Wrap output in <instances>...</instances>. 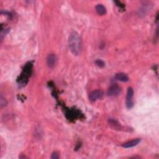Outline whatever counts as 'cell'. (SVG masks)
<instances>
[{"mask_svg": "<svg viewBox=\"0 0 159 159\" xmlns=\"http://www.w3.org/2000/svg\"><path fill=\"white\" fill-rule=\"evenodd\" d=\"M96 64L98 65V66L100 67H103L104 66V62H103V60H98L96 61Z\"/></svg>", "mask_w": 159, "mask_h": 159, "instance_id": "12", "label": "cell"}, {"mask_svg": "<svg viewBox=\"0 0 159 159\" xmlns=\"http://www.w3.org/2000/svg\"><path fill=\"white\" fill-rule=\"evenodd\" d=\"M116 78L121 81H123V82H126V81H128L129 80L128 75L123 73H117L116 75Z\"/></svg>", "mask_w": 159, "mask_h": 159, "instance_id": "8", "label": "cell"}, {"mask_svg": "<svg viewBox=\"0 0 159 159\" xmlns=\"http://www.w3.org/2000/svg\"><path fill=\"white\" fill-rule=\"evenodd\" d=\"M140 141H141L140 139H136L129 141L128 142H126V143L122 144V147L124 148L133 147L137 145L139 143Z\"/></svg>", "mask_w": 159, "mask_h": 159, "instance_id": "7", "label": "cell"}, {"mask_svg": "<svg viewBox=\"0 0 159 159\" xmlns=\"http://www.w3.org/2000/svg\"><path fill=\"white\" fill-rule=\"evenodd\" d=\"M133 95H134V90L131 87L128 88L127 96H126V106H127L128 109L132 108L134 106Z\"/></svg>", "mask_w": 159, "mask_h": 159, "instance_id": "4", "label": "cell"}, {"mask_svg": "<svg viewBox=\"0 0 159 159\" xmlns=\"http://www.w3.org/2000/svg\"><path fill=\"white\" fill-rule=\"evenodd\" d=\"M0 104H1V107L6 106V104H7L6 101L3 98V97L2 95L1 96V98H0Z\"/></svg>", "mask_w": 159, "mask_h": 159, "instance_id": "11", "label": "cell"}, {"mask_svg": "<svg viewBox=\"0 0 159 159\" xmlns=\"http://www.w3.org/2000/svg\"><path fill=\"white\" fill-rule=\"evenodd\" d=\"M60 156H59V154L57 152H54L52 154V157L51 158L52 159H58L59 158Z\"/></svg>", "mask_w": 159, "mask_h": 159, "instance_id": "13", "label": "cell"}, {"mask_svg": "<svg viewBox=\"0 0 159 159\" xmlns=\"http://www.w3.org/2000/svg\"><path fill=\"white\" fill-rule=\"evenodd\" d=\"M68 46L73 55H78L81 48V39L76 32H72L68 38Z\"/></svg>", "mask_w": 159, "mask_h": 159, "instance_id": "1", "label": "cell"}, {"mask_svg": "<svg viewBox=\"0 0 159 159\" xmlns=\"http://www.w3.org/2000/svg\"><path fill=\"white\" fill-rule=\"evenodd\" d=\"M96 11L99 15L103 16L106 13V9L103 5H98L96 6Z\"/></svg>", "mask_w": 159, "mask_h": 159, "instance_id": "9", "label": "cell"}, {"mask_svg": "<svg viewBox=\"0 0 159 159\" xmlns=\"http://www.w3.org/2000/svg\"><path fill=\"white\" fill-rule=\"evenodd\" d=\"M32 68V64L31 62H28L25 65L23 72L21 76H20V79L18 80L19 81V83L23 84H26L27 79L31 74Z\"/></svg>", "mask_w": 159, "mask_h": 159, "instance_id": "2", "label": "cell"}, {"mask_svg": "<svg viewBox=\"0 0 159 159\" xmlns=\"http://www.w3.org/2000/svg\"><path fill=\"white\" fill-rule=\"evenodd\" d=\"M121 88L117 85H113L110 87L107 91V95L109 96H117L121 93Z\"/></svg>", "mask_w": 159, "mask_h": 159, "instance_id": "3", "label": "cell"}, {"mask_svg": "<svg viewBox=\"0 0 159 159\" xmlns=\"http://www.w3.org/2000/svg\"><path fill=\"white\" fill-rule=\"evenodd\" d=\"M103 96V92L100 89L95 90L89 94V100L92 102L96 101L98 100H100Z\"/></svg>", "mask_w": 159, "mask_h": 159, "instance_id": "5", "label": "cell"}, {"mask_svg": "<svg viewBox=\"0 0 159 159\" xmlns=\"http://www.w3.org/2000/svg\"><path fill=\"white\" fill-rule=\"evenodd\" d=\"M109 124L111 126H113L115 128H116L117 126H119V123H117V121H116L115 119H109Z\"/></svg>", "mask_w": 159, "mask_h": 159, "instance_id": "10", "label": "cell"}, {"mask_svg": "<svg viewBox=\"0 0 159 159\" xmlns=\"http://www.w3.org/2000/svg\"><path fill=\"white\" fill-rule=\"evenodd\" d=\"M57 58L55 54H49L47 58V63L50 68H54L56 65Z\"/></svg>", "mask_w": 159, "mask_h": 159, "instance_id": "6", "label": "cell"}]
</instances>
